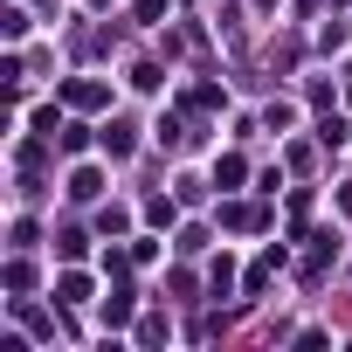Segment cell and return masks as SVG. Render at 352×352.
Here are the masks:
<instances>
[{
	"label": "cell",
	"mask_w": 352,
	"mask_h": 352,
	"mask_svg": "<svg viewBox=\"0 0 352 352\" xmlns=\"http://www.w3.org/2000/svg\"><path fill=\"white\" fill-rule=\"evenodd\" d=\"M69 104H83V111H97V104H104V83H76V90H69Z\"/></svg>",
	"instance_id": "1"
},
{
	"label": "cell",
	"mask_w": 352,
	"mask_h": 352,
	"mask_svg": "<svg viewBox=\"0 0 352 352\" xmlns=\"http://www.w3.org/2000/svg\"><path fill=\"white\" fill-rule=\"evenodd\" d=\"M56 290H63V304H83V297H90V283H83V276H63Z\"/></svg>",
	"instance_id": "2"
}]
</instances>
